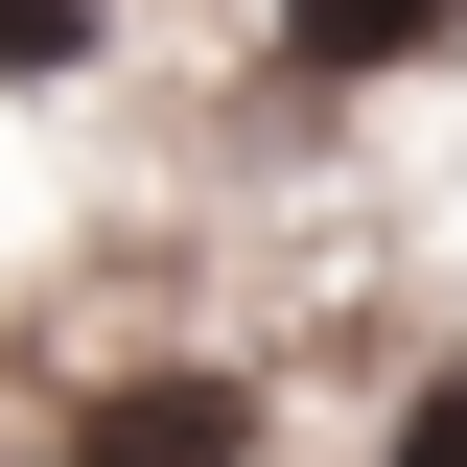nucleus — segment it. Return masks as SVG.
<instances>
[{"label":"nucleus","instance_id":"nucleus-4","mask_svg":"<svg viewBox=\"0 0 467 467\" xmlns=\"http://www.w3.org/2000/svg\"><path fill=\"white\" fill-rule=\"evenodd\" d=\"M398 467H467V374H420V398H398Z\"/></svg>","mask_w":467,"mask_h":467},{"label":"nucleus","instance_id":"nucleus-3","mask_svg":"<svg viewBox=\"0 0 467 467\" xmlns=\"http://www.w3.org/2000/svg\"><path fill=\"white\" fill-rule=\"evenodd\" d=\"M94 24H117V0H0V94H47V70H94Z\"/></svg>","mask_w":467,"mask_h":467},{"label":"nucleus","instance_id":"nucleus-1","mask_svg":"<svg viewBox=\"0 0 467 467\" xmlns=\"http://www.w3.org/2000/svg\"><path fill=\"white\" fill-rule=\"evenodd\" d=\"M70 467H257V374H94Z\"/></svg>","mask_w":467,"mask_h":467},{"label":"nucleus","instance_id":"nucleus-2","mask_svg":"<svg viewBox=\"0 0 467 467\" xmlns=\"http://www.w3.org/2000/svg\"><path fill=\"white\" fill-rule=\"evenodd\" d=\"M444 24H467V0H281V47H304V70H420Z\"/></svg>","mask_w":467,"mask_h":467}]
</instances>
